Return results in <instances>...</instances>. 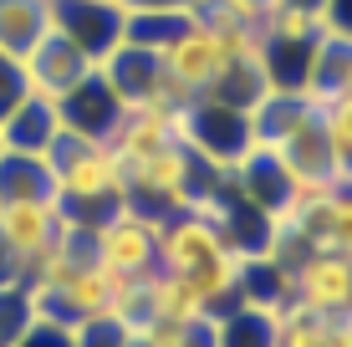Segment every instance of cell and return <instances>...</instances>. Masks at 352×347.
<instances>
[{
  "label": "cell",
  "mask_w": 352,
  "mask_h": 347,
  "mask_svg": "<svg viewBox=\"0 0 352 347\" xmlns=\"http://www.w3.org/2000/svg\"><path fill=\"white\" fill-rule=\"evenodd\" d=\"M46 164L56 174V194H62L67 220L97 225L107 210L128 205V169H123L113 143L62 133L52 143V153H46Z\"/></svg>",
  "instance_id": "cell-3"
},
{
  "label": "cell",
  "mask_w": 352,
  "mask_h": 347,
  "mask_svg": "<svg viewBox=\"0 0 352 347\" xmlns=\"http://www.w3.org/2000/svg\"><path fill=\"white\" fill-rule=\"evenodd\" d=\"M276 347H352V312H311L286 302L276 312Z\"/></svg>",
  "instance_id": "cell-14"
},
{
  "label": "cell",
  "mask_w": 352,
  "mask_h": 347,
  "mask_svg": "<svg viewBox=\"0 0 352 347\" xmlns=\"http://www.w3.org/2000/svg\"><path fill=\"white\" fill-rule=\"evenodd\" d=\"M245 5H250V10H256V16L265 21V16H271V10H276V5H281V0H245Z\"/></svg>",
  "instance_id": "cell-23"
},
{
  "label": "cell",
  "mask_w": 352,
  "mask_h": 347,
  "mask_svg": "<svg viewBox=\"0 0 352 347\" xmlns=\"http://www.w3.org/2000/svg\"><path fill=\"white\" fill-rule=\"evenodd\" d=\"M322 31L352 41V0H322Z\"/></svg>",
  "instance_id": "cell-21"
},
{
  "label": "cell",
  "mask_w": 352,
  "mask_h": 347,
  "mask_svg": "<svg viewBox=\"0 0 352 347\" xmlns=\"http://www.w3.org/2000/svg\"><path fill=\"white\" fill-rule=\"evenodd\" d=\"M10 347H72V332L67 327H56V322H46V317H36L26 332H21Z\"/></svg>",
  "instance_id": "cell-20"
},
{
  "label": "cell",
  "mask_w": 352,
  "mask_h": 347,
  "mask_svg": "<svg viewBox=\"0 0 352 347\" xmlns=\"http://www.w3.org/2000/svg\"><path fill=\"white\" fill-rule=\"evenodd\" d=\"M52 10V31H62L72 46L102 62L118 41H123V26H128V10L123 5H107V0H46Z\"/></svg>",
  "instance_id": "cell-10"
},
{
  "label": "cell",
  "mask_w": 352,
  "mask_h": 347,
  "mask_svg": "<svg viewBox=\"0 0 352 347\" xmlns=\"http://www.w3.org/2000/svg\"><path fill=\"white\" fill-rule=\"evenodd\" d=\"M52 31V10L46 0H0V52L26 62L31 46Z\"/></svg>",
  "instance_id": "cell-17"
},
{
  "label": "cell",
  "mask_w": 352,
  "mask_h": 347,
  "mask_svg": "<svg viewBox=\"0 0 352 347\" xmlns=\"http://www.w3.org/2000/svg\"><path fill=\"white\" fill-rule=\"evenodd\" d=\"M62 123H67V133H77V138H97V143H113L118 133V123H123V113L128 107L118 102V92L102 82V71H92L87 82H82L77 92H67L62 102Z\"/></svg>",
  "instance_id": "cell-12"
},
{
  "label": "cell",
  "mask_w": 352,
  "mask_h": 347,
  "mask_svg": "<svg viewBox=\"0 0 352 347\" xmlns=\"http://www.w3.org/2000/svg\"><path fill=\"white\" fill-rule=\"evenodd\" d=\"M21 199H56V174L41 153H10L0 148V205H21Z\"/></svg>",
  "instance_id": "cell-15"
},
{
  "label": "cell",
  "mask_w": 352,
  "mask_h": 347,
  "mask_svg": "<svg viewBox=\"0 0 352 347\" xmlns=\"http://www.w3.org/2000/svg\"><path fill=\"white\" fill-rule=\"evenodd\" d=\"M92 240H97V260H102L113 276L128 281H148L159 271V214L128 205L107 210L102 220L92 225Z\"/></svg>",
  "instance_id": "cell-6"
},
{
  "label": "cell",
  "mask_w": 352,
  "mask_h": 347,
  "mask_svg": "<svg viewBox=\"0 0 352 347\" xmlns=\"http://www.w3.org/2000/svg\"><path fill=\"white\" fill-rule=\"evenodd\" d=\"M21 67H26L31 92H36V98H52V102H62L67 92H77L82 82L97 71V62L82 52V46H72L62 31H46L41 41L31 46V56Z\"/></svg>",
  "instance_id": "cell-11"
},
{
  "label": "cell",
  "mask_w": 352,
  "mask_h": 347,
  "mask_svg": "<svg viewBox=\"0 0 352 347\" xmlns=\"http://www.w3.org/2000/svg\"><path fill=\"white\" fill-rule=\"evenodd\" d=\"M281 5H296V10H311V16H322V0H281Z\"/></svg>",
  "instance_id": "cell-24"
},
{
  "label": "cell",
  "mask_w": 352,
  "mask_h": 347,
  "mask_svg": "<svg viewBox=\"0 0 352 347\" xmlns=\"http://www.w3.org/2000/svg\"><path fill=\"white\" fill-rule=\"evenodd\" d=\"M107 5H123V0H107Z\"/></svg>",
  "instance_id": "cell-25"
},
{
  "label": "cell",
  "mask_w": 352,
  "mask_h": 347,
  "mask_svg": "<svg viewBox=\"0 0 352 347\" xmlns=\"http://www.w3.org/2000/svg\"><path fill=\"white\" fill-rule=\"evenodd\" d=\"M261 31H235V36H220L210 26H199V21H189L184 31L174 36V41L164 46V71H168V98L179 107L204 98V92L214 87V77H220V67L230 62V52L245 41H256Z\"/></svg>",
  "instance_id": "cell-5"
},
{
  "label": "cell",
  "mask_w": 352,
  "mask_h": 347,
  "mask_svg": "<svg viewBox=\"0 0 352 347\" xmlns=\"http://www.w3.org/2000/svg\"><path fill=\"white\" fill-rule=\"evenodd\" d=\"M250 117H256V143L265 153H276V164L291 174L296 189H332V184H342L317 102L271 92Z\"/></svg>",
  "instance_id": "cell-2"
},
{
  "label": "cell",
  "mask_w": 352,
  "mask_h": 347,
  "mask_svg": "<svg viewBox=\"0 0 352 347\" xmlns=\"http://www.w3.org/2000/svg\"><path fill=\"white\" fill-rule=\"evenodd\" d=\"M179 138L204 169L230 174L250 148H256V117L240 113V107H225L214 98H194L179 107Z\"/></svg>",
  "instance_id": "cell-4"
},
{
  "label": "cell",
  "mask_w": 352,
  "mask_h": 347,
  "mask_svg": "<svg viewBox=\"0 0 352 347\" xmlns=\"http://www.w3.org/2000/svg\"><path fill=\"white\" fill-rule=\"evenodd\" d=\"M204 317H220V312H210V302H204L189 281L168 276V271H153L148 276V322L189 327V322H204Z\"/></svg>",
  "instance_id": "cell-16"
},
{
  "label": "cell",
  "mask_w": 352,
  "mask_h": 347,
  "mask_svg": "<svg viewBox=\"0 0 352 347\" xmlns=\"http://www.w3.org/2000/svg\"><path fill=\"white\" fill-rule=\"evenodd\" d=\"M62 133H67L62 107L52 98H36V92H26V98L0 117V148H10V153H41L46 159Z\"/></svg>",
  "instance_id": "cell-13"
},
{
  "label": "cell",
  "mask_w": 352,
  "mask_h": 347,
  "mask_svg": "<svg viewBox=\"0 0 352 347\" xmlns=\"http://www.w3.org/2000/svg\"><path fill=\"white\" fill-rule=\"evenodd\" d=\"M322 123H327V143H332V159L342 184H352V87L337 92L332 102H322Z\"/></svg>",
  "instance_id": "cell-18"
},
{
  "label": "cell",
  "mask_w": 352,
  "mask_h": 347,
  "mask_svg": "<svg viewBox=\"0 0 352 347\" xmlns=\"http://www.w3.org/2000/svg\"><path fill=\"white\" fill-rule=\"evenodd\" d=\"M31 92V82H26V67L16 62V56H6L0 52V117L10 113V107H16L21 98H26Z\"/></svg>",
  "instance_id": "cell-19"
},
{
  "label": "cell",
  "mask_w": 352,
  "mask_h": 347,
  "mask_svg": "<svg viewBox=\"0 0 352 347\" xmlns=\"http://www.w3.org/2000/svg\"><path fill=\"white\" fill-rule=\"evenodd\" d=\"M245 260L235 245L225 240V230L210 214L189 210V214H164L159 220V271L189 281L194 291L210 302V312H230L240 306V276Z\"/></svg>",
  "instance_id": "cell-1"
},
{
  "label": "cell",
  "mask_w": 352,
  "mask_h": 347,
  "mask_svg": "<svg viewBox=\"0 0 352 347\" xmlns=\"http://www.w3.org/2000/svg\"><path fill=\"white\" fill-rule=\"evenodd\" d=\"M123 347H153V337H148V322H143V327H133Z\"/></svg>",
  "instance_id": "cell-22"
},
{
  "label": "cell",
  "mask_w": 352,
  "mask_h": 347,
  "mask_svg": "<svg viewBox=\"0 0 352 347\" xmlns=\"http://www.w3.org/2000/svg\"><path fill=\"white\" fill-rule=\"evenodd\" d=\"M286 302L311 312H352V256L307 250L296 266H286Z\"/></svg>",
  "instance_id": "cell-9"
},
{
  "label": "cell",
  "mask_w": 352,
  "mask_h": 347,
  "mask_svg": "<svg viewBox=\"0 0 352 347\" xmlns=\"http://www.w3.org/2000/svg\"><path fill=\"white\" fill-rule=\"evenodd\" d=\"M102 82L118 92L123 107H179L168 98V71H164V52L153 46H133V41H118L113 52L97 62Z\"/></svg>",
  "instance_id": "cell-8"
},
{
  "label": "cell",
  "mask_w": 352,
  "mask_h": 347,
  "mask_svg": "<svg viewBox=\"0 0 352 347\" xmlns=\"http://www.w3.org/2000/svg\"><path fill=\"white\" fill-rule=\"evenodd\" d=\"M67 235V210L56 199H21V205H0V245L16 260L21 276H31L56 240Z\"/></svg>",
  "instance_id": "cell-7"
}]
</instances>
